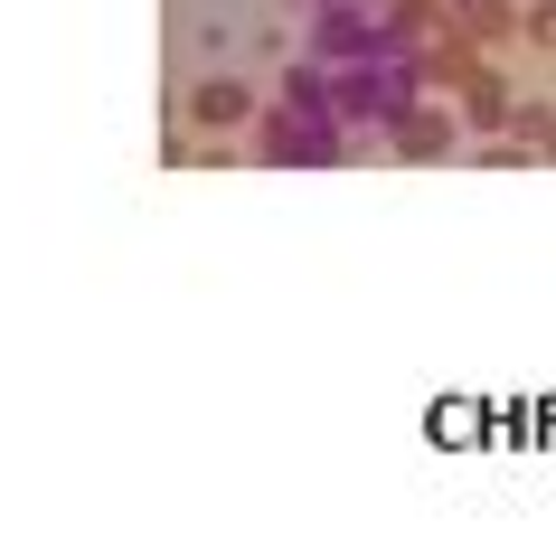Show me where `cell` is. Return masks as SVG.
I'll return each mask as SVG.
<instances>
[{
    "mask_svg": "<svg viewBox=\"0 0 556 556\" xmlns=\"http://www.w3.org/2000/svg\"><path fill=\"white\" fill-rule=\"evenodd\" d=\"M425 94V66H415V48H378V58H350V66H330V114L340 123H396Z\"/></svg>",
    "mask_w": 556,
    "mask_h": 556,
    "instance_id": "1",
    "label": "cell"
},
{
    "mask_svg": "<svg viewBox=\"0 0 556 556\" xmlns=\"http://www.w3.org/2000/svg\"><path fill=\"white\" fill-rule=\"evenodd\" d=\"M255 161L264 170H330V161H350V123L330 104H255Z\"/></svg>",
    "mask_w": 556,
    "mask_h": 556,
    "instance_id": "2",
    "label": "cell"
},
{
    "mask_svg": "<svg viewBox=\"0 0 556 556\" xmlns=\"http://www.w3.org/2000/svg\"><path fill=\"white\" fill-rule=\"evenodd\" d=\"M387 29H378V10L368 0H321V20H312V58L321 66H350V58H378Z\"/></svg>",
    "mask_w": 556,
    "mask_h": 556,
    "instance_id": "3",
    "label": "cell"
},
{
    "mask_svg": "<svg viewBox=\"0 0 556 556\" xmlns=\"http://www.w3.org/2000/svg\"><path fill=\"white\" fill-rule=\"evenodd\" d=\"M387 142H396V161H453V142H463V114H443V104H425V94H415L406 114L387 123Z\"/></svg>",
    "mask_w": 556,
    "mask_h": 556,
    "instance_id": "4",
    "label": "cell"
},
{
    "mask_svg": "<svg viewBox=\"0 0 556 556\" xmlns=\"http://www.w3.org/2000/svg\"><path fill=\"white\" fill-rule=\"evenodd\" d=\"M453 104H463V123H481V132H500V123L519 114V94H509V76H491V66H471L463 86H453Z\"/></svg>",
    "mask_w": 556,
    "mask_h": 556,
    "instance_id": "5",
    "label": "cell"
},
{
    "mask_svg": "<svg viewBox=\"0 0 556 556\" xmlns=\"http://www.w3.org/2000/svg\"><path fill=\"white\" fill-rule=\"evenodd\" d=\"M189 123H207V132L255 123V86H236V76H207V86H189Z\"/></svg>",
    "mask_w": 556,
    "mask_h": 556,
    "instance_id": "6",
    "label": "cell"
},
{
    "mask_svg": "<svg viewBox=\"0 0 556 556\" xmlns=\"http://www.w3.org/2000/svg\"><path fill=\"white\" fill-rule=\"evenodd\" d=\"M463 29H471V38H519V10H500V0H471Z\"/></svg>",
    "mask_w": 556,
    "mask_h": 556,
    "instance_id": "7",
    "label": "cell"
},
{
    "mask_svg": "<svg viewBox=\"0 0 556 556\" xmlns=\"http://www.w3.org/2000/svg\"><path fill=\"white\" fill-rule=\"evenodd\" d=\"M283 104H330V76H312V66H283Z\"/></svg>",
    "mask_w": 556,
    "mask_h": 556,
    "instance_id": "8",
    "label": "cell"
},
{
    "mask_svg": "<svg viewBox=\"0 0 556 556\" xmlns=\"http://www.w3.org/2000/svg\"><path fill=\"white\" fill-rule=\"evenodd\" d=\"M312 10H321V0H312Z\"/></svg>",
    "mask_w": 556,
    "mask_h": 556,
    "instance_id": "9",
    "label": "cell"
}]
</instances>
